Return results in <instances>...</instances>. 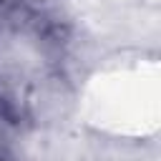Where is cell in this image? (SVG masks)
Returning <instances> with one entry per match:
<instances>
[{"label":"cell","instance_id":"obj_1","mask_svg":"<svg viewBox=\"0 0 161 161\" xmlns=\"http://www.w3.org/2000/svg\"><path fill=\"white\" fill-rule=\"evenodd\" d=\"M131 78H133V75H123V91H126V93H123V98H126V96H128V91H131ZM123 108H126V111H131V108L136 111L138 106H136V103H131V101H123Z\"/></svg>","mask_w":161,"mask_h":161}]
</instances>
